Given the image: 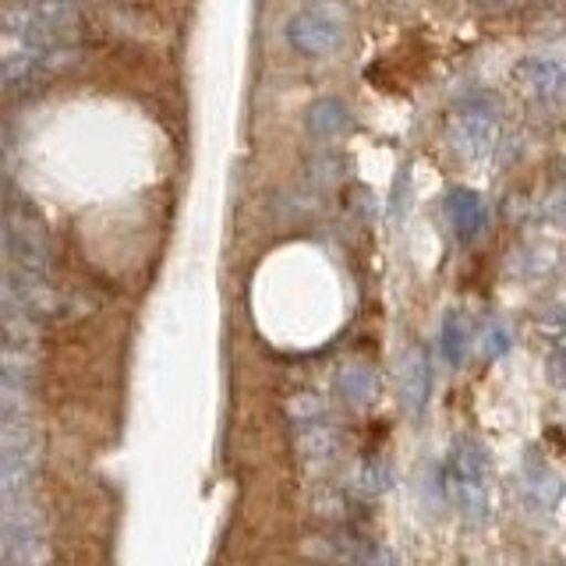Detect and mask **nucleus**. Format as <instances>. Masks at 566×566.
I'll list each match as a JSON object with an SVG mask.
<instances>
[{"label":"nucleus","instance_id":"obj_1","mask_svg":"<svg viewBox=\"0 0 566 566\" xmlns=\"http://www.w3.org/2000/svg\"><path fill=\"white\" fill-rule=\"evenodd\" d=\"M4 553L8 566H46L50 563V531L46 513L22 500L4 510Z\"/></svg>","mask_w":566,"mask_h":566},{"label":"nucleus","instance_id":"obj_2","mask_svg":"<svg viewBox=\"0 0 566 566\" xmlns=\"http://www.w3.org/2000/svg\"><path fill=\"white\" fill-rule=\"evenodd\" d=\"M4 244H8V262L18 276L32 280H50V241L43 223L32 217V209H8L4 220Z\"/></svg>","mask_w":566,"mask_h":566},{"label":"nucleus","instance_id":"obj_3","mask_svg":"<svg viewBox=\"0 0 566 566\" xmlns=\"http://www.w3.org/2000/svg\"><path fill=\"white\" fill-rule=\"evenodd\" d=\"M450 138L460 156L482 159L500 142V106L492 96H474L460 103V111L450 124Z\"/></svg>","mask_w":566,"mask_h":566},{"label":"nucleus","instance_id":"obj_4","mask_svg":"<svg viewBox=\"0 0 566 566\" xmlns=\"http://www.w3.org/2000/svg\"><path fill=\"white\" fill-rule=\"evenodd\" d=\"M287 43L301 57H326L344 43V18L336 4H312L287 22Z\"/></svg>","mask_w":566,"mask_h":566},{"label":"nucleus","instance_id":"obj_5","mask_svg":"<svg viewBox=\"0 0 566 566\" xmlns=\"http://www.w3.org/2000/svg\"><path fill=\"white\" fill-rule=\"evenodd\" d=\"M57 67H61V53L11 46L4 57V85L11 96H25L32 88H40Z\"/></svg>","mask_w":566,"mask_h":566},{"label":"nucleus","instance_id":"obj_6","mask_svg":"<svg viewBox=\"0 0 566 566\" xmlns=\"http://www.w3.org/2000/svg\"><path fill=\"white\" fill-rule=\"evenodd\" d=\"M513 82L521 93L538 103H563L566 99V64L553 57H524L513 67Z\"/></svg>","mask_w":566,"mask_h":566},{"label":"nucleus","instance_id":"obj_7","mask_svg":"<svg viewBox=\"0 0 566 566\" xmlns=\"http://www.w3.org/2000/svg\"><path fill=\"white\" fill-rule=\"evenodd\" d=\"M447 217H450V227L460 241H471L482 234L485 227V199L471 188H453L447 195Z\"/></svg>","mask_w":566,"mask_h":566},{"label":"nucleus","instance_id":"obj_8","mask_svg":"<svg viewBox=\"0 0 566 566\" xmlns=\"http://www.w3.org/2000/svg\"><path fill=\"white\" fill-rule=\"evenodd\" d=\"M429 382H432L429 361H424L421 350H411L400 365V389H403V400L411 411H421L424 400H429Z\"/></svg>","mask_w":566,"mask_h":566},{"label":"nucleus","instance_id":"obj_9","mask_svg":"<svg viewBox=\"0 0 566 566\" xmlns=\"http://www.w3.org/2000/svg\"><path fill=\"white\" fill-rule=\"evenodd\" d=\"M347 124H350V114L336 96H323L308 106V135L312 138H336L340 132H347Z\"/></svg>","mask_w":566,"mask_h":566},{"label":"nucleus","instance_id":"obj_10","mask_svg":"<svg viewBox=\"0 0 566 566\" xmlns=\"http://www.w3.org/2000/svg\"><path fill=\"white\" fill-rule=\"evenodd\" d=\"M336 394L350 407H365L371 394H376V371L368 365H344L336 371Z\"/></svg>","mask_w":566,"mask_h":566},{"label":"nucleus","instance_id":"obj_11","mask_svg":"<svg viewBox=\"0 0 566 566\" xmlns=\"http://www.w3.org/2000/svg\"><path fill=\"white\" fill-rule=\"evenodd\" d=\"M524 492H527L535 503L542 500V510H553V506L559 503V495H563V482L542 464V460L535 464V457H531V460H527V471H524Z\"/></svg>","mask_w":566,"mask_h":566},{"label":"nucleus","instance_id":"obj_12","mask_svg":"<svg viewBox=\"0 0 566 566\" xmlns=\"http://www.w3.org/2000/svg\"><path fill=\"white\" fill-rule=\"evenodd\" d=\"M450 468H453V478H464V482H485L489 457L482 453L478 442L460 439L453 447V453H450Z\"/></svg>","mask_w":566,"mask_h":566},{"label":"nucleus","instance_id":"obj_13","mask_svg":"<svg viewBox=\"0 0 566 566\" xmlns=\"http://www.w3.org/2000/svg\"><path fill=\"white\" fill-rule=\"evenodd\" d=\"M453 503H457V510L464 513L468 521L489 517L485 482H464V478H453Z\"/></svg>","mask_w":566,"mask_h":566},{"label":"nucleus","instance_id":"obj_14","mask_svg":"<svg viewBox=\"0 0 566 566\" xmlns=\"http://www.w3.org/2000/svg\"><path fill=\"white\" fill-rule=\"evenodd\" d=\"M439 347H442V358L450 365H464L468 358V326L460 315H447V323H442V333H439Z\"/></svg>","mask_w":566,"mask_h":566},{"label":"nucleus","instance_id":"obj_15","mask_svg":"<svg viewBox=\"0 0 566 566\" xmlns=\"http://www.w3.org/2000/svg\"><path fill=\"white\" fill-rule=\"evenodd\" d=\"M510 347H513V336L500 323H492V326L482 329V354H485V358H503V354H510Z\"/></svg>","mask_w":566,"mask_h":566},{"label":"nucleus","instance_id":"obj_16","mask_svg":"<svg viewBox=\"0 0 566 566\" xmlns=\"http://www.w3.org/2000/svg\"><path fill=\"white\" fill-rule=\"evenodd\" d=\"M548 379H553V386L566 389V347H556L548 354Z\"/></svg>","mask_w":566,"mask_h":566},{"label":"nucleus","instance_id":"obj_17","mask_svg":"<svg viewBox=\"0 0 566 566\" xmlns=\"http://www.w3.org/2000/svg\"><path fill=\"white\" fill-rule=\"evenodd\" d=\"M485 4H506V0H485Z\"/></svg>","mask_w":566,"mask_h":566}]
</instances>
